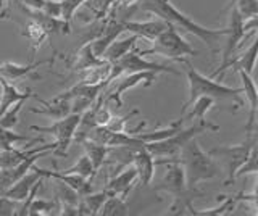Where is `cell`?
I'll return each mask as SVG.
<instances>
[{"label":"cell","instance_id":"ba28073f","mask_svg":"<svg viewBox=\"0 0 258 216\" xmlns=\"http://www.w3.org/2000/svg\"><path fill=\"white\" fill-rule=\"evenodd\" d=\"M81 121V113H70L61 119H55V123L50 126H31V131L47 132L55 137L56 149L53 150L55 155L67 157L70 143L75 139V134L78 131V126Z\"/></svg>","mask_w":258,"mask_h":216},{"label":"cell","instance_id":"b9f144b4","mask_svg":"<svg viewBox=\"0 0 258 216\" xmlns=\"http://www.w3.org/2000/svg\"><path fill=\"white\" fill-rule=\"evenodd\" d=\"M89 10H91L97 20H100V12H102V5H103V0H86L84 4Z\"/></svg>","mask_w":258,"mask_h":216},{"label":"cell","instance_id":"7bdbcfd3","mask_svg":"<svg viewBox=\"0 0 258 216\" xmlns=\"http://www.w3.org/2000/svg\"><path fill=\"white\" fill-rule=\"evenodd\" d=\"M258 174V173H256ZM253 194H258V176H256V186H255V190H253Z\"/></svg>","mask_w":258,"mask_h":216},{"label":"cell","instance_id":"3957f363","mask_svg":"<svg viewBox=\"0 0 258 216\" xmlns=\"http://www.w3.org/2000/svg\"><path fill=\"white\" fill-rule=\"evenodd\" d=\"M185 68V76H187V83H189V99L185 100V103L181 108V113L184 115L187 108L190 107V103L196 100L197 97H212L216 102H231L232 108L237 110L239 107L244 105V100H242L240 95L244 94L242 87H229L224 86L220 81H216L212 76H205L202 75L200 71H197L192 66V63L189 60L184 61Z\"/></svg>","mask_w":258,"mask_h":216},{"label":"cell","instance_id":"2e32d148","mask_svg":"<svg viewBox=\"0 0 258 216\" xmlns=\"http://www.w3.org/2000/svg\"><path fill=\"white\" fill-rule=\"evenodd\" d=\"M34 170L40 174V176H44V178H52L55 181H61L64 182L67 186L73 187L75 189L78 194L83 197L86 194H89V192H92V182L91 179H86L83 178V176H79V174H75V173H64V171H50V170H42V168H39V166H32Z\"/></svg>","mask_w":258,"mask_h":216},{"label":"cell","instance_id":"30bf717a","mask_svg":"<svg viewBox=\"0 0 258 216\" xmlns=\"http://www.w3.org/2000/svg\"><path fill=\"white\" fill-rule=\"evenodd\" d=\"M155 81H157V73H153V71H136V73L121 75L115 79V84H113L110 92H105V89L102 91L105 103L111 102V103H116V107H121L123 105V100H121L123 94L134 89V87L139 84L150 87Z\"/></svg>","mask_w":258,"mask_h":216},{"label":"cell","instance_id":"4fadbf2b","mask_svg":"<svg viewBox=\"0 0 258 216\" xmlns=\"http://www.w3.org/2000/svg\"><path fill=\"white\" fill-rule=\"evenodd\" d=\"M136 181H137V171L134 165L129 163L123 170H119L118 173L111 176V179L105 186V190L108 192V195H119L126 198L129 192L133 190Z\"/></svg>","mask_w":258,"mask_h":216},{"label":"cell","instance_id":"4316f807","mask_svg":"<svg viewBox=\"0 0 258 216\" xmlns=\"http://www.w3.org/2000/svg\"><path fill=\"white\" fill-rule=\"evenodd\" d=\"M32 95H34V94L31 92V89H28V92H26L24 97H21L20 100H16L13 105L8 108L2 116H0V127L13 129V127L18 124V121H20V113H21V110L24 107V103H26L32 97Z\"/></svg>","mask_w":258,"mask_h":216},{"label":"cell","instance_id":"484cf974","mask_svg":"<svg viewBox=\"0 0 258 216\" xmlns=\"http://www.w3.org/2000/svg\"><path fill=\"white\" fill-rule=\"evenodd\" d=\"M184 116H181L179 119H176L174 123L168 124L166 127H161V129H155V131H150V132H137V139L142 140L144 143H150V142H158V140H163L171 137L173 134H176L177 131L181 129L182 124H184Z\"/></svg>","mask_w":258,"mask_h":216},{"label":"cell","instance_id":"603a6c76","mask_svg":"<svg viewBox=\"0 0 258 216\" xmlns=\"http://www.w3.org/2000/svg\"><path fill=\"white\" fill-rule=\"evenodd\" d=\"M137 37L136 34H131V36H127V37H123V39H119L116 37L115 41H113L110 45H108V49L105 50L103 53V60H107L110 63H115L118 61L119 58H123L124 55L127 52H131L134 47H136V42H137Z\"/></svg>","mask_w":258,"mask_h":216},{"label":"cell","instance_id":"8fae6325","mask_svg":"<svg viewBox=\"0 0 258 216\" xmlns=\"http://www.w3.org/2000/svg\"><path fill=\"white\" fill-rule=\"evenodd\" d=\"M228 41L224 44V49H223V55H221V65L218 66V69H215L212 75V78H218L221 73V69L224 68V65L228 63L232 57H234V52L240 45V42L244 41V37H247L245 31H244V20L239 15L237 9L234 5L229 4V26H228Z\"/></svg>","mask_w":258,"mask_h":216},{"label":"cell","instance_id":"44dd1931","mask_svg":"<svg viewBox=\"0 0 258 216\" xmlns=\"http://www.w3.org/2000/svg\"><path fill=\"white\" fill-rule=\"evenodd\" d=\"M111 69H113V63L105 60L103 63H100V65H97L94 68L81 71L78 83L89 84V86H108L111 79Z\"/></svg>","mask_w":258,"mask_h":216},{"label":"cell","instance_id":"4dcf8cb0","mask_svg":"<svg viewBox=\"0 0 258 216\" xmlns=\"http://www.w3.org/2000/svg\"><path fill=\"white\" fill-rule=\"evenodd\" d=\"M215 103H216V100L215 99H212V97H205V95H202V97H197L196 100H194L192 103H190V111L187 115H182L184 116V119H205V116H207V113L210 110H212L213 107H215Z\"/></svg>","mask_w":258,"mask_h":216},{"label":"cell","instance_id":"6da1fadb","mask_svg":"<svg viewBox=\"0 0 258 216\" xmlns=\"http://www.w3.org/2000/svg\"><path fill=\"white\" fill-rule=\"evenodd\" d=\"M139 7H141V10L165 20L166 23H169V25H173L176 29H182L185 33L196 36L208 47L212 53L220 52L218 42H220L221 37L228 34V28H221V29L207 28L204 25H200V23L194 21L185 13L177 10L171 4V0H141Z\"/></svg>","mask_w":258,"mask_h":216},{"label":"cell","instance_id":"f35d334b","mask_svg":"<svg viewBox=\"0 0 258 216\" xmlns=\"http://www.w3.org/2000/svg\"><path fill=\"white\" fill-rule=\"evenodd\" d=\"M136 115H139V110H131L124 116H111L110 121L107 123V127L110 131H115V132H127L129 134V129H126V123Z\"/></svg>","mask_w":258,"mask_h":216},{"label":"cell","instance_id":"52a82bcc","mask_svg":"<svg viewBox=\"0 0 258 216\" xmlns=\"http://www.w3.org/2000/svg\"><path fill=\"white\" fill-rule=\"evenodd\" d=\"M255 140H256V137H253V134H247L245 140L240 143H236V146H218L210 150V155L221 160V163L224 165V170L228 173V179H226L224 186H229L231 181L236 179L239 168L244 165L245 160L248 158Z\"/></svg>","mask_w":258,"mask_h":216},{"label":"cell","instance_id":"8d00e7d4","mask_svg":"<svg viewBox=\"0 0 258 216\" xmlns=\"http://www.w3.org/2000/svg\"><path fill=\"white\" fill-rule=\"evenodd\" d=\"M86 4V0H60L61 5V20L71 29V21L75 18L76 12Z\"/></svg>","mask_w":258,"mask_h":216},{"label":"cell","instance_id":"5b68a950","mask_svg":"<svg viewBox=\"0 0 258 216\" xmlns=\"http://www.w3.org/2000/svg\"><path fill=\"white\" fill-rule=\"evenodd\" d=\"M220 129V126L215 123H210L207 119H199L196 124H192L189 127H181L176 134H173L171 137L158 140V142H150L145 143V147L150 152L153 157L158 158H177L181 149L187 143L189 140L199 137L204 132H215Z\"/></svg>","mask_w":258,"mask_h":216},{"label":"cell","instance_id":"1f68e13d","mask_svg":"<svg viewBox=\"0 0 258 216\" xmlns=\"http://www.w3.org/2000/svg\"><path fill=\"white\" fill-rule=\"evenodd\" d=\"M237 203H239L237 197L236 195H229L215 208H207V210H196V208H194L190 214L192 216H221V214H228L237 206Z\"/></svg>","mask_w":258,"mask_h":216},{"label":"cell","instance_id":"5bb4252c","mask_svg":"<svg viewBox=\"0 0 258 216\" xmlns=\"http://www.w3.org/2000/svg\"><path fill=\"white\" fill-rule=\"evenodd\" d=\"M168 25L169 23H166L161 18L147 20V21H131V20L123 21L124 31H127L129 34H136L141 39H145V41H149V42L155 41V39L168 28Z\"/></svg>","mask_w":258,"mask_h":216},{"label":"cell","instance_id":"60d3db41","mask_svg":"<svg viewBox=\"0 0 258 216\" xmlns=\"http://www.w3.org/2000/svg\"><path fill=\"white\" fill-rule=\"evenodd\" d=\"M47 15H50L53 18H60L61 20V5H60V0L56 2V0H45L44 4V9L40 10Z\"/></svg>","mask_w":258,"mask_h":216},{"label":"cell","instance_id":"d4e9b609","mask_svg":"<svg viewBox=\"0 0 258 216\" xmlns=\"http://www.w3.org/2000/svg\"><path fill=\"white\" fill-rule=\"evenodd\" d=\"M110 195L107 190H100V192H95V194H92V192H89V194L83 195L81 197V202L78 205V211L79 214H99L102 205L105 203V200H107Z\"/></svg>","mask_w":258,"mask_h":216},{"label":"cell","instance_id":"ac0fdd59","mask_svg":"<svg viewBox=\"0 0 258 216\" xmlns=\"http://www.w3.org/2000/svg\"><path fill=\"white\" fill-rule=\"evenodd\" d=\"M256 61H258V33H256V39L252 42V45H250L248 49H245L240 55H237V57H232L228 63H226L218 78H223L224 73L229 68H234V69H237V71L242 69V71H245L247 75L252 76L253 69L256 66Z\"/></svg>","mask_w":258,"mask_h":216},{"label":"cell","instance_id":"f1b7e54d","mask_svg":"<svg viewBox=\"0 0 258 216\" xmlns=\"http://www.w3.org/2000/svg\"><path fill=\"white\" fill-rule=\"evenodd\" d=\"M21 36L24 39H28V42L31 44V50H34V52H37L40 49V45H42L45 42V39L48 37L45 31L32 20H29L26 25H24V28L21 31Z\"/></svg>","mask_w":258,"mask_h":216},{"label":"cell","instance_id":"ab89813d","mask_svg":"<svg viewBox=\"0 0 258 216\" xmlns=\"http://www.w3.org/2000/svg\"><path fill=\"white\" fill-rule=\"evenodd\" d=\"M21 202H16L13 198H8L7 195L0 194V216H12L16 214Z\"/></svg>","mask_w":258,"mask_h":216},{"label":"cell","instance_id":"9a60e30c","mask_svg":"<svg viewBox=\"0 0 258 216\" xmlns=\"http://www.w3.org/2000/svg\"><path fill=\"white\" fill-rule=\"evenodd\" d=\"M242 79V91L245 94V99L248 102V119L245 124V132L253 134L255 126L258 123V86L252 79V76L247 75L245 71H237Z\"/></svg>","mask_w":258,"mask_h":216},{"label":"cell","instance_id":"e0dca14e","mask_svg":"<svg viewBox=\"0 0 258 216\" xmlns=\"http://www.w3.org/2000/svg\"><path fill=\"white\" fill-rule=\"evenodd\" d=\"M131 163L137 171V181H139L141 186H149L153 176H155V157L147 150V147L142 146L134 152Z\"/></svg>","mask_w":258,"mask_h":216},{"label":"cell","instance_id":"7c38bea8","mask_svg":"<svg viewBox=\"0 0 258 216\" xmlns=\"http://www.w3.org/2000/svg\"><path fill=\"white\" fill-rule=\"evenodd\" d=\"M36 100L42 107L31 108V113H34V115H42V116L52 118V119H61L71 113V99L67 92L58 94L56 97H53L50 100H44L40 97H36Z\"/></svg>","mask_w":258,"mask_h":216},{"label":"cell","instance_id":"74e56055","mask_svg":"<svg viewBox=\"0 0 258 216\" xmlns=\"http://www.w3.org/2000/svg\"><path fill=\"white\" fill-rule=\"evenodd\" d=\"M231 5L236 7L244 21L258 15V0H231Z\"/></svg>","mask_w":258,"mask_h":216},{"label":"cell","instance_id":"7a4b0ae2","mask_svg":"<svg viewBox=\"0 0 258 216\" xmlns=\"http://www.w3.org/2000/svg\"><path fill=\"white\" fill-rule=\"evenodd\" d=\"M155 165L166 166L165 176L153 187L155 192H165V194H169L173 197V203L169 205L166 214H190L194 210V200L204 197V190H199L197 187H187L184 168L177 158H160L155 160Z\"/></svg>","mask_w":258,"mask_h":216},{"label":"cell","instance_id":"277c9868","mask_svg":"<svg viewBox=\"0 0 258 216\" xmlns=\"http://www.w3.org/2000/svg\"><path fill=\"white\" fill-rule=\"evenodd\" d=\"M177 160L184 168L187 187H197L200 182L221 176L220 165H218L215 157L200 147L197 137L189 140L181 149Z\"/></svg>","mask_w":258,"mask_h":216},{"label":"cell","instance_id":"ee69618b","mask_svg":"<svg viewBox=\"0 0 258 216\" xmlns=\"http://www.w3.org/2000/svg\"><path fill=\"white\" fill-rule=\"evenodd\" d=\"M255 127H258V124H256V126H255Z\"/></svg>","mask_w":258,"mask_h":216},{"label":"cell","instance_id":"836d02e7","mask_svg":"<svg viewBox=\"0 0 258 216\" xmlns=\"http://www.w3.org/2000/svg\"><path fill=\"white\" fill-rule=\"evenodd\" d=\"M53 194H55V198L58 200L61 205L78 206L81 202V195L78 194V192L73 187L67 186V184L61 182V181H60V184H55L53 186Z\"/></svg>","mask_w":258,"mask_h":216},{"label":"cell","instance_id":"8992f818","mask_svg":"<svg viewBox=\"0 0 258 216\" xmlns=\"http://www.w3.org/2000/svg\"><path fill=\"white\" fill-rule=\"evenodd\" d=\"M137 52L142 57H145V55H160V57H165L179 63H184L189 57H197L199 55V50L194 49L190 42L185 41L173 25H168V28L163 33L153 41L152 49L137 50Z\"/></svg>","mask_w":258,"mask_h":216},{"label":"cell","instance_id":"d6986e66","mask_svg":"<svg viewBox=\"0 0 258 216\" xmlns=\"http://www.w3.org/2000/svg\"><path fill=\"white\" fill-rule=\"evenodd\" d=\"M52 63H53V58L39 60L36 63H28V65H20V63H15V61H4V63H0V76H4L10 83H16V81H20V79L29 76L31 73H34L39 66L52 65Z\"/></svg>","mask_w":258,"mask_h":216},{"label":"cell","instance_id":"d6a6232c","mask_svg":"<svg viewBox=\"0 0 258 216\" xmlns=\"http://www.w3.org/2000/svg\"><path fill=\"white\" fill-rule=\"evenodd\" d=\"M99 214L102 216H126L127 214V205L126 198L119 195H110L105 203L102 205Z\"/></svg>","mask_w":258,"mask_h":216},{"label":"cell","instance_id":"f546056e","mask_svg":"<svg viewBox=\"0 0 258 216\" xmlns=\"http://www.w3.org/2000/svg\"><path fill=\"white\" fill-rule=\"evenodd\" d=\"M60 208L61 203L58 200H44V198H37V195L34 197V200L29 205V211L28 214H36V216H50V214H60Z\"/></svg>","mask_w":258,"mask_h":216},{"label":"cell","instance_id":"ffe728a7","mask_svg":"<svg viewBox=\"0 0 258 216\" xmlns=\"http://www.w3.org/2000/svg\"><path fill=\"white\" fill-rule=\"evenodd\" d=\"M42 178L44 176H40L34 168H31L29 173H26L23 178H20L10 189H7L2 195H7L8 198H13L16 202H23V200L31 194V190L36 186V182Z\"/></svg>","mask_w":258,"mask_h":216},{"label":"cell","instance_id":"e575fe53","mask_svg":"<svg viewBox=\"0 0 258 216\" xmlns=\"http://www.w3.org/2000/svg\"><path fill=\"white\" fill-rule=\"evenodd\" d=\"M34 137H29V135H23V134H16L13 129H7V127H0V152L10 150L16 147V143H26L32 140Z\"/></svg>","mask_w":258,"mask_h":216},{"label":"cell","instance_id":"d590c367","mask_svg":"<svg viewBox=\"0 0 258 216\" xmlns=\"http://www.w3.org/2000/svg\"><path fill=\"white\" fill-rule=\"evenodd\" d=\"M64 173H75V174H79V176H83V178L86 179H92L94 176L97 174V170L94 168L92 162H91V158H89L86 154L84 155H81L78 162L73 165L71 168H67V170H63Z\"/></svg>","mask_w":258,"mask_h":216},{"label":"cell","instance_id":"7402d4cb","mask_svg":"<svg viewBox=\"0 0 258 216\" xmlns=\"http://www.w3.org/2000/svg\"><path fill=\"white\" fill-rule=\"evenodd\" d=\"M105 60L97 57L92 50V44L91 42H86L79 47V50L75 53L71 61V69L76 71V73H81V71H86L89 68H94L97 65H100Z\"/></svg>","mask_w":258,"mask_h":216},{"label":"cell","instance_id":"83f0119b","mask_svg":"<svg viewBox=\"0 0 258 216\" xmlns=\"http://www.w3.org/2000/svg\"><path fill=\"white\" fill-rule=\"evenodd\" d=\"M0 83H2V99H0V116H2L5 111L10 108L13 103L16 100H20L21 97H24L28 92V89L21 92L18 91L16 87L8 81V79H5L4 76H0Z\"/></svg>","mask_w":258,"mask_h":216},{"label":"cell","instance_id":"cb8c5ba5","mask_svg":"<svg viewBox=\"0 0 258 216\" xmlns=\"http://www.w3.org/2000/svg\"><path fill=\"white\" fill-rule=\"evenodd\" d=\"M81 146L84 147L86 155L91 158V162H92V165H94V168L97 171H99L100 168L105 165V162H107V157L111 154V147L103 146V143L91 140V139H84L83 142H81Z\"/></svg>","mask_w":258,"mask_h":216},{"label":"cell","instance_id":"9c48e42d","mask_svg":"<svg viewBox=\"0 0 258 216\" xmlns=\"http://www.w3.org/2000/svg\"><path fill=\"white\" fill-rule=\"evenodd\" d=\"M136 71H153V73H157V75L158 73H168V75L181 76L179 69H176L173 66H168V65H161V63L145 60L142 55H139L137 49H133L131 52H127L123 58H119L118 61L113 63L110 84L115 81L118 76L126 75V73H136Z\"/></svg>","mask_w":258,"mask_h":216}]
</instances>
